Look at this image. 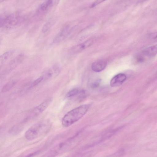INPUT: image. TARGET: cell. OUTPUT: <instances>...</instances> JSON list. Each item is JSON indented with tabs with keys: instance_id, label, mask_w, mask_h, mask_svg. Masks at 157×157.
Here are the masks:
<instances>
[{
	"instance_id": "cell-6",
	"label": "cell",
	"mask_w": 157,
	"mask_h": 157,
	"mask_svg": "<svg viewBox=\"0 0 157 157\" xmlns=\"http://www.w3.org/2000/svg\"><path fill=\"white\" fill-rule=\"evenodd\" d=\"M86 95V92L84 90L74 88L69 91L67 94L66 97L69 98L76 97L77 99L80 100L85 98Z\"/></svg>"
},
{
	"instance_id": "cell-2",
	"label": "cell",
	"mask_w": 157,
	"mask_h": 157,
	"mask_svg": "<svg viewBox=\"0 0 157 157\" xmlns=\"http://www.w3.org/2000/svg\"><path fill=\"white\" fill-rule=\"evenodd\" d=\"M51 127L50 123L44 121L38 122L32 126L25 132V136L29 140L36 139L47 133Z\"/></svg>"
},
{
	"instance_id": "cell-8",
	"label": "cell",
	"mask_w": 157,
	"mask_h": 157,
	"mask_svg": "<svg viewBox=\"0 0 157 157\" xmlns=\"http://www.w3.org/2000/svg\"><path fill=\"white\" fill-rule=\"evenodd\" d=\"M60 68L58 64L54 65L48 70L45 75V77L47 79H52L56 77L59 74Z\"/></svg>"
},
{
	"instance_id": "cell-16",
	"label": "cell",
	"mask_w": 157,
	"mask_h": 157,
	"mask_svg": "<svg viewBox=\"0 0 157 157\" xmlns=\"http://www.w3.org/2000/svg\"><path fill=\"white\" fill-rule=\"evenodd\" d=\"M21 125H16L12 127L10 130V132L12 134H16L20 132L22 129Z\"/></svg>"
},
{
	"instance_id": "cell-19",
	"label": "cell",
	"mask_w": 157,
	"mask_h": 157,
	"mask_svg": "<svg viewBox=\"0 0 157 157\" xmlns=\"http://www.w3.org/2000/svg\"><path fill=\"white\" fill-rule=\"evenodd\" d=\"M101 82L100 79H98L92 83L90 85V87L92 89H95L98 88Z\"/></svg>"
},
{
	"instance_id": "cell-12",
	"label": "cell",
	"mask_w": 157,
	"mask_h": 157,
	"mask_svg": "<svg viewBox=\"0 0 157 157\" xmlns=\"http://www.w3.org/2000/svg\"><path fill=\"white\" fill-rule=\"evenodd\" d=\"M157 51V45H154L145 49L143 51V53L147 56L152 57L156 55Z\"/></svg>"
},
{
	"instance_id": "cell-23",
	"label": "cell",
	"mask_w": 157,
	"mask_h": 157,
	"mask_svg": "<svg viewBox=\"0 0 157 157\" xmlns=\"http://www.w3.org/2000/svg\"><path fill=\"white\" fill-rule=\"evenodd\" d=\"M149 38L152 39H155L157 37V33H154L150 34L148 35Z\"/></svg>"
},
{
	"instance_id": "cell-18",
	"label": "cell",
	"mask_w": 157,
	"mask_h": 157,
	"mask_svg": "<svg viewBox=\"0 0 157 157\" xmlns=\"http://www.w3.org/2000/svg\"><path fill=\"white\" fill-rule=\"evenodd\" d=\"M53 24L51 21H49L46 23L43 27L42 31L43 33L46 32L52 25Z\"/></svg>"
},
{
	"instance_id": "cell-1",
	"label": "cell",
	"mask_w": 157,
	"mask_h": 157,
	"mask_svg": "<svg viewBox=\"0 0 157 157\" xmlns=\"http://www.w3.org/2000/svg\"><path fill=\"white\" fill-rule=\"evenodd\" d=\"M89 107V105L84 104L70 111L63 117L62 125L65 127H68L73 124L85 115Z\"/></svg>"
},
{
	"instance_id": "cell-13",
	"label": "cell",
	"mask_w": 157,
	"mask_h": 157,
	"mask_svg": "<svg viewBox=\"0 0 157 157\" xmlns=\"http://www.w3.org/2000/svg\"><path fill=\"white\" fill-rule=\"evenodd\" d=\"M13 51L7 52L0 56V67L13 54Z\"/></svg>"
},
{
	"instance_id": "cell-15",
	"label": "cell",
	"mask_w": 157,
	"mask_h": 157,
	"mask_svg": "<svg viewBox=\"0 0 157 157\" xmlns=\"http://www.w3.org/2000/svg\"><path fill=\"white\" fill-rule=\"evenodd\" d=\"M15 81L12 80L7 82L2 87V91L3 92H7L11 89L16 84Z\"/></svg>"
},
{
	"instance_id": "cell-22",
	"label": "cell",
	"mask_w": 157,
	"mask_h": 157,
	"mask_svg": "<svg viewBox=\"0 0 157 157\" xmlns=\"http://www.w3.org/2000/svg\"><path fill=\"white\" fill-rule=\"evenodd\" d=\"M136 60L138 63H142L144 61V58L143 56L139 55L136 57Z\"/></svg>"
},
{
	"instance_id": "cell-9",
	"label": "cell",
	"mask_w": 157,
	"mask_h": 157,
	"mask_svg": "<svg viewBox=\"0 0 157 157\" xmlns=\"http://www.w3.org/2000/svg\"><path fill=\"white\" fill-rule=\"evenodd\" d=\"M106 62L103 60H99L93 63L91 65L92 70L95 72H99L103 70L106 67Z\"/></svg>"
},
{
	"instance_id": "cell-14",
	"label": "cell",
	"mask_w": 157,
	"mask_h": 157,
	"mask_svg": "<svg viewBox=\"0 0 157 157\" xmlns=\"http://www.w3.org/2000/svg\"><path fill=\"white\" fill-rule=\"evenodd\" d=\"M23 58L22 55H19L13 59L10 64V67L13 68L16 67L22 60Z\"/></svg>"
},
{
	"instance_id": "cell-7",
	"label": "cell",
	"mask_w": 157,
	"mask_h": 157,
	"mask_svg": "<svg viewBox=\"0 0 157 157\" xmlns=\"http://www.w3.org/2000/svg\"><path fill=\"white\" fill-rule=\"evenodd\" d=\"M126 75L123 74H119L114 76L111 80L110 84L112 87H117L121 85L125 80Z\"/></svg>"
},
{
	"instance_id": "cell-10",
	"label": "cell",
	"mask_w": 157,
	"mask_h": 157,
	"mask_svg": "<svg viewBox=\"0 0 157 157\" xmlns=\"http://www.w3.org/2000/svg\"><path fill=\"white\" fill-rule=\"evenodd\" d=\"M69 28L68 25L64 27L55 37L54 43H56L63 40L69 33Z\"/></svg>"
},
{
	"instance_id": "cell-4",
	"label": "cell",
	"mask_w": 157,
	"mask_h": 157,
	"mask_svg": "<svg viewBox=\"0 0 157 157\" xmlns=\"http://www.w3.org/2000/svg\"><path fill=\"white\" fill-rule=\"evenodd\" d=\"M21 20L20 14L18 13L7 15L4 26L10 27L15 26L21 22Z\"/></svg>"
},
{
	"instance_id": "cell-21",
	"label": "cell",
	"mask_w": 157,
	"mask_h": 157,
	"mask_svg": "<svg viewBox=\"0 0 157 157\" xmlns=\"http://www.w3.org/2000/svg\"><path fill=\"white\" fill-rule=\"evenodd\" d=\"M106 0H96L90 6L91 8H94Z\"/></svg>"
},
{
	"instance_id": "cell-5",
	"label": "cell",
	"mask_w": 157,
	"mask_h": 157,
	"mask_svg": "<svg viewBox=\"0 0 157 157\" xmlns=\"http://www.w3.org/2000/svg\"><path fill=\"white\" fill-rule=\"evenodd\" d=\"M93 42L94 40L93 39L87 40L72 47L69 51V53L71 54H75L79 52L90 46Z\"/></svg>"
},
{
	"instance_id": "cell-20",
	"label": "cell",
	"mask_w": 157,
	"mask_h": 157,
	"mask_svg": "<svg viewBox=\"0 0 157 157\" xmlns=\"http://www.w3.org/2000/svg\"><path fill=\"white\" fill-rule=\"evenodd\" d=\"M44 77L43 76H41L35 80L33 82L32 86H35L40 83L43 79Z\"/></svg>"
},
{
	"instance_id": "cell-24",
	"label": "cell",
	"mask_w": 157,
	"mask_h": 157,
	"mask_svg": "<svg viewBox=\"0 0 157 157\" xmlns=\"http://www.w3.org/2000/svg\"><path fill=\"white\" fill-rule=\"evenodd\" d=\"M147 0H139V2H144V1H147Z\"/></svg>"
},
{
	"instance_id": "cell-3",
	"label": "cell",
	"mask_w": 157,
	"mask_h": 157,
	"mask_svg": "<svg viewBox=\"0 0 157 157\" xmlns=\"http://www.w3.org/2000/svg\"><path fill=\"white\" fill-rule=\"evenodd\" d=\"M52 101L51 99H48L29 112V115L24 120L25 121L34 117L43 112L48 107Z\"/></svg>"
},
{
	"instance_id": "cell-25",
	"label": "cell",
	"mask_w": 157,
	"mask_h": 157,
	"mask_svg": "<svg viewBox=\"0 0 157 157\" xmlns=\"http://www.w3.org/2000/svg\"><path fill=\"white\" fill-rule=\"evenodd\" d=\"M6 0H0V3Z\"/></svg>"
},
{
	"instance_id": "cell-11",
	"label": "cell",
	"mask_w": 157,
	"mask_h": 157,
	"mask_svg": "<svg viewBox=\"0 0 157 157\" xmlns=\"http://www.w3.org/2000/svg\"><path fill=\"white\" fill-rule=\"evenodd\" d=\"M59 0H47L42 3L40 7V10L42 11L47 10L50 8L56 5Z\"/></svg>"
},
{
	"instance_id": "cell-17",
	"label": "cell",
	"mask_w": 157,
	"mask_h": 157,
	"mask_svg": "<svg viewBox=\"0 0 157 157\" xmlns=\"http://www.w3.org/2000/svg\"><path fill=\"white\" fill-rule=\"evenodd\" d=\"M7 15L4 13L0 14V28L4 26Z\"/></svg>"
}]
</instances>
